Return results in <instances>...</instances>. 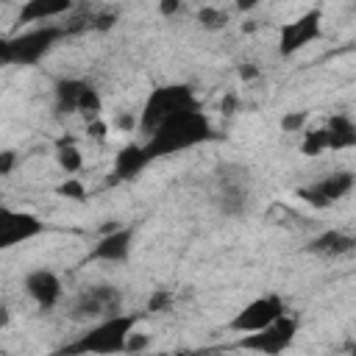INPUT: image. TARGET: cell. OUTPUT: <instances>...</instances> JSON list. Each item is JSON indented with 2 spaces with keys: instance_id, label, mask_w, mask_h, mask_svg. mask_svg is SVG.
<instances>
[{
  "instance_id": "cell-1",
  "label": "cell",
  "mask_w": 356,
  "mask_h": 356,
  "mask_svg": "<svg viewBox=\"0 0 356 356\" xmlns=\"http://www.w3.org/2000/svg\"><path fill=\"white\" fill-rule=\"evenodd\" d=\"M211 136H214V128H211L209 117L200 111V106H197V108H186V111L172 114L142 145H145V150H147L150 159H159V156H172V153L189 150L195 145H203Z\"/></svg>"
},
{
  "instance_id": "cell-2",
  "label": "cell",
  "mask_w": 356,
  "mask_h": 356,
  "mask_svg": "<svg viewBox=\"0 0 356 356\" xmlns=\"http://www.w3.org/2000/svg\"><path fill=\"white\" fill-rule=\"evenodd\" d=\"M136 314H114L106 317L95 325H89L78 339H72L67 348H61L56 356H111V353H125L128 339L136 325Z\"/></svg>"
},
{
  "instance_id": "cell-3",
  "label": "cell",
  "mask_w": 356,
  "mask_h": 356,
  "mask_svg": "<svg viewBox=\"0 0 356 356\" xmlns=\"http://www.w3.org/2000/svg\"><path fill=\"white\" fill-rule=\"evenodd\" d=\"M186 108H197V97L186 83H170V86H156L142 111H139V131L147 136H153L172 114L186 111Z\"/></svg>"
},
{
  "instance_id": "cell-4",
  "label": "cell",
  "mask_w": 356,
  "mask_h": 356,
  "mask_svg": "<svg viewBox=\"0 0 356 356\" xmlns=\"http://www.w3.org/2000/svg\"><path fill=\"white\" fill-rule=\"evenodd\" d=\"M67 33H70L67 25H53V22L36 25L31 31H22V33L0 42V61L3 64H22V67L36 64Z\"/></svg>"
},
{
  "instance_id": "cell-5",
  "label": "cell",
  "mask_w": 356,
  "mask_h": 356,
  "mask_svg": "<svg viewBox=\"0 0 356 356\" xmlns=\"http://www.w3.org/2000/svg\"><path fill=\"white\" fill-rule=\"evenodd\" d=\"M284 314H286L284 298L275 295V292H267V295H259V298H253L250 303H245V306L228 320V328H231L234 334H242V337H245V334H256V331L273 325V323L281 320Z\"/></svg>"
},
{
  "instance_id": "cell-6",
  "label": "cell",
  "mask_w": 356,
  "mask_h": 356,
  "mask_svg": "<svg viewBox=\"0 0 356 356\" xmlns=\"http://www.w3.org/2000/svg\"><path fill=\"white\" fill-rule=\"evenodd\" d=\"M298 325H300L298 317L286 312V314H284L281 320H275L273 325H267V328H261V331H256V334L239 337V339H236V348L253 350V353H261V356H278V353H284V350L295 342Z\"/></svg>"
},
{
  "instance_id": "cell-7",
  "label": "cell",
  "mask_w": 356,
  "mask_h": 356,
  "mask_svg": "<svg viewBox=\"0 0 356 356\" xmlns=\"http://www.w3.org/2000/svg\"><path fill=\"white\" fill-rule=\"evenodd\" d=\"M120 306H122V295L117 286L111 284H97V286H86L70 306V317L78 320V323H86V320H106V317H114L120 314Z\"/></svg>"
},
{
  "instance_id": "cell-8",
  "label": "cell",
  "mask_w": 356,
  "mask_h": 356,
  "mask_svg": "<svg viewBox=\"0 0 356 356\" xmlns=\"http://www.w3.org/2000/svg\"><path fill=\"white\" fill-rule=\"evenodd\" d=\"M353 186H356V175L350 170H337V172H331V175H325V178H320L309 186H300L298 197L306 200L314 209H328L337 200H342Z\"/></svg>"
},
{
  "instance_id": "cell-9",
  "label": "cell",
  "mask_w": 356,
  "mask_h": 356,
  "mask_svg": "<svg viewBox=\"0 0 356 356\" xmlns=\"http://www.w3.org/2000/svg\"><path fill=\"white\" fill-rule=\"evenodd\" d=\"M56 103H58V111H67V114H86V117H95L100 111V95L97 89L89 83V81H81V78H64L56 83Z\"/></svg>"
},
{
  "instance_id": "cell-10",
  "label": "cell",
  "mask_w": 356,
  "mask_h": 356,
  "mask_svg": "<svg viewBox=\"0 0 356 356\" xmlns=\"http://www.w3.org/2000/svg\"><path fill=\"white\" fill-rule=\"evenodd\" d=\"M320 22H323L320 8H312V11L300 14L298 19L281 25V33H278V50H281V56H292L300 47L312 44L320 36Z\"/></svg>"
},
{
  "instance_id": "cell-11",
  "label": "cell",
  "mask_w": 356,
  "mask_h": 356,
  "mask_svg": "<svg viewBox=\"0 0 356 356\" xmlns=\"http://www.w3.org/2000/svg\"><path fill=\"white\" fill-rule=\"evenodd\" d=\"M44 231V222L31 211H14L8 206L0 209V248H14L28 242Z\"/></svg>"
},
{
  "instance_id": "cell-12",
  "label": "cell",
  "mask_w": 356,
  "mask_h": 356,
  "mask_svg": "<svg viewBox=\"0 0 356 356\" xmlns=\"http://www.w3.org/2000/svg\"><path fill=\"white\" fill-rule=\"evenodd\" d=\"M25 292L31 295V300L39 306V309H56L61 295H64V286H61V278L47 270V267H39V270H31L22 281Z\"/></svg>"
},
{
  "instance_id": "cell-13",
  "label": "cell",
  "mask_w": 356,
  "mask_h": 356,
  "mask_svg": "<svg viewBox=\"0 0 356 356\" xmlns=\"http://www.w3.org/2000/svg\"><path fill=\"white\" fill-rule=\"evenodd\" d=\"M131 245H134V228L128 225H117L114 231L103 234L92 250V259L97 261H125L128 253H131Z\"/></svg>"
},
{
  "instance_id": "cell-14",
  "label": "cell",
  "mask_w": 356,
  "mask_h": 356,
  "mask_svg": "<svg viewBox=\"0 0 356 356\" xmlns=\"http://www.w3.org/2000/svg\"><path fill=\"white\" fill-rule=\"evenodd\" d=\"M306 250L314 253V256H323V259H339V256L356 250V236H353V234H345V231L328 228V231L317 234V236L309 242Z\"/></svg>"
},
{
  "instance_id": "cell-15",
  "label": "cell",
  "mask_w": 356,
  "mask_h": 356,
  "mask_svg": "<svg viewBox=\"0 0 356 356\" xmlns=\"http://www.w3.org/2000/svg\"><path fill=\"white\" fill-rule=\"evenodd\" d=\"M150 161H153V159L147 156L145 145H125V147L117 153V159H114V178L128 181V178L139 175Z\"/></svg>"
},
{
  "instance_id": "cell-16",
  "label": "cell",
  "mask_w": 356,
  "mask_h": 356,
  "mask_svg": "<svg viewBox=\"0 0 356 356\" xmlns=\"http://www.w3.org/2000/svg\"><path fill=\"white\" fill-rule=\"evenodd\" d=\"M72 8L70 0H28L19 8V22H44L53 17H61Z\"/></svg>"
},
{
  "instance_id": "cell-17",
  "label": "cell",
  "mask_w": 356,
  "mask_h": 356,
  "mask_svg": "<svg viewBox=\"0 0 356 356\" xmlns=\"http://www.w3.org/2000/svg\"><path fill=\"white\" fill-rule=\"evenodd\" d=\"M325 131H328V150L356 147V122L348 114H334L325 122Z\"/></svg>"
},
{
  "instance_id": "cell-18",
  "label": "cell",
  "mask_w": 356,
  "mask_h": 356,
  "mask_svg": "<svg viewBox=\"0 0 356 356\" xmlns=\"http://www.w3.org/2000/svg\"><path fill=\"white\" fill-rule=\"evenodd\" d=\"M56 161H58V167L67 172V175H75V172H81V167H83V156H81V150H78V145L72 142V139H58V145H56Z\"/></svg>"
},
{
  "instance_id": "cell-19",
  "label": "cell",
  "mask_w": 356,
  "mask_h": 356,
  "mask_svg": "<svg viewBox=\"0 0 356 356\" xmlns=\"http://www.w3.org/2000/svg\"><path fill=\"white\" fill-rule=\"evenodd\" d=\"M323 150H328V131L325 128H314V131L303 134V142H300L303 156H320Z\"/></svg>"
},
{
  "instance_id": "cell-20",
  "label": "cell",
  "mask_w": 356,
  "mask_h": 356,
  "mask_svg": "<svg viewBox=\"0 0 356 356\" xmlns=\"http://www.w3.org/2000/svg\"><path fill=\"white\" fill-rule=\"evenodd\" d=\"M197 22H200V28H206V31H220V28H225V22H228V11H222V8H217V6H203V8L197 11Z\"/></svg>"
},
{
  "instance_id": "cell-21",
  "label": "cell",
  "mask_w": 356,
  "mask_h": 356,
  "mask_svg": "<svg viewBox=\"0 0 356 356\" xmlns=\"http://www.w3.org/2000/svg\"><path fill=\"white\" fill-rule=\"evenodd\" d=\"M56 192H58L61 197H67V200H83V197H86V186H83L78 178H67L64 184L56 186Z\"/></svg>"
},
{
  "instance_id": "cell-22",
  "label": "cell",
  "mask_w": 356,
  "mask_h": 356,
  "mask_svg": "<svg viewBox=\"0 0 356 356\" xmlns=\"http://www.w3.org/2000/svg\"><path fill=\"white\" fill-rule=\"evenodd\" d=\"M306 120H309L306 111H289V114L281 117V131L284 134H295V131H300L306 125Z\"/></svg>"
},
{
  "instance_id": "cell-23",
  "label": "cell",
  "mask_w": 356,
  "mask_h": 356,
  "mask_svg": "<svg viewBox=\"0 0 356 356\" xmlns=\"http://www.w3.org/2000/svg\"><path fill=\"white\" fill-rule=\"evenodd\" d=\"M170 300H172V295H170V292H164V289H159V292L150 298L147 309H150V312H161V309H167V306H170Z\"/></svg>"
},
{
  "instance_id": "cell-24",
  "label": "cell",
  "mask_w": 356,
  "mask_h": 356,
  "mask_svg": "<svg viewBox=\"0 0 356 356\" xmlns=\"http://www.w3.org/2000/svg\"><path fill=\"white\" fill-rule=\"evenodd\" d=\"M147 345V337H142V334H131V339H128V348H125V353H139L142 348Z\"/></svg>"
},
{
  "instance_id": "cell-25",
  "label": "cell",
  "mask_w": 356,
  "mask_h": 356,
  "mask_svg": "<svg viewBox=\"0 0 356 356\" xmlns=\"http://www.w3.org/2000/svg\"><path fill=\"white\" fill-rule=\"evenodd\" d=\"M11 167H14V153H11V150H6V153H3V161H0V172H3V175H8V172H11Z\"/></svg>"
},
{
  "instance_id": "cell-26",
  "label": "cell",
  "mask_w": 356,
  "mask_h": 356,
  "mask_svg": "<svg viewBox=\"0 0 356 356\" xmlns=\"http://www.w3.org/2000/svg\"><path fill=\"white\" fill-rule=\"evenodd\" d=\"M256 75H259V70H256L253 64H242V67H239V78H242V81H250V78H256Z\"/></svg>"
},
{
  "instance_id": "cell-27",
  "label": "cell",
  "mask_w": 356,
  "mask_h": 356,
  "mask_svg": "<svg viewBox=\"0 0 356 356\" xmlns=\"http://www.w3.org/2000/svg\"><path fill=\"white\" fill-rule=\"evenodd\" d=\"M117 125H120V128H125V131H134V125L139 128V122H136V120H134L131 114H122V117L117 120Z\"/></svg>"
},
{
  "instance_id": "cell-28",
  "label": "cell",
  "mask_w": 356,
  "mask_h": 356,
  "mask_svg": "<svg viewBox=\"0 0 356 356\" xmlns=\"http://www.w3.org/2000/svg\"><path fill=\"white\" fill-rule=\"evenodd\" d=\"M159 11H161V14H175V11H181V3H178V0H175V3H161Z\"/></svg>"
},
{
  "instance_id": "cell-29",
  "label": "cell",
  "mask_w": 356,
  "mask_h": 356,
  "mask_svg": "<svg viewBox=\"0 0 356 356\" xmlns=\"http://www.w3.org/2000/svg\"><path fill=\"white\" fill-rule=\"evenodd\" d=\"M89 131H92V136H97V139H100V136L106 134V125H103V122H92V125H89Z\"/></svg>"
},
{
  "instance_id": "cell-30",
  "label": "cell",
  "mask_w": 356,
  "mask_h": 356,
  "mask_svg": "<svg viewBox=\"0 0 356 356\" xmlns=\"http://www.w3.org/2000/svg\"><path fill=\"white\" fill-rule=\"evenodd\" d=\"M348 356H356V348H353V350H350V353H348Z\"/></svg>"
}]
</instances>
